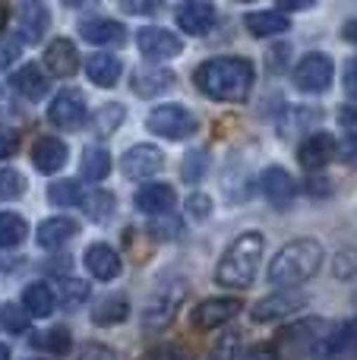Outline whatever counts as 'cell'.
<instances>
[{"mask_svg": "<svg viewBox=\"0 0 357 360\" xmlns=\"http://www.w3.org/2000/svg\"><path fill=\"white\" fill-rule=\"evenodd\" d=\"M332 57L329 54H307L297 60V67L291 70V82H294L301 92H310V95H320L332 86Z\"/></svg>", "mask_w": 357, "mask_h": 360, "instance_id": "5", "label": "cell"}, {"mask_svg": "<svg viewBox=\"0 0 357 360\" xmlns=\"http://www.w3.org/2000/svg\"><path fill=\"white\" fill-rule=\"evenodd\" d=\"M247 29L259 38H269V35H282V32L291 29V19L278 10H259V13H247Z\"/></svg>", "mask_w": 357, "mask_h": 360, "instance_id": "27", "label": "cell"}, {"mask_svg": "<svg viewBox=\"0 0 357 360\" xmlns=\"http://www.w3.org/2000/svg\"><path fill=\"white\" fill-rule=\"evenodd\" d=\"M152 360H193V354H190L183 345H164V348L155 351Z\"/></svg>", "mask_w": 357, "mask_h": 360, "instance_id": "46", "label": "cell"}, {"mask_svg": "<svg viewBox=\"0 0 357 360\" xmlns=\"http://www.w3.org/2000/svg\"><path fill=\"white\" fill-rule=\"evenodd\" d=\"M323 335H326V323H323V319H301V323L282 329V338H278V342L291 345L294 351H304V348L313 351L316 345L323 342Z\"/></svg>", "mask_w": 357, "mask_h": 360, "instance_id": "20", "label": "cell"}, {"mask_svg": "<svg viewBox=\"0 0 357 360\" xmlns=\"http://www.w3.org/2000/svg\"><path fill=\"white\" fill-rule=\"evenodd\" d=\"M124 117H126L124 105H105L98 114H95V133H98V136H111Z\"/></svg>", "mask_w": 357, "mask_h": 360, "instance_id": "38", "label": "cell"}, {"mask_svg": "<svg viewBox=\"0 0 357 360\" xmlns=\"http://www.w3.org/2000/svg\"><path fill=\"white\" fill-rule=\"evenodd\" d=\"M79 171H82V177H86V180L98 184V180H105L108 174H111V155H108L105 149H98V146H92V149L82 152Z\"/></svg>", "mask_w": 357, "mask_h": 360, "instance_id": "32", "label": "cell"}, {"mask_svg": "<svg viewBox=\"0 0 357 360\" xmlns=\"http://www.w3.org/2000/svg\"><path fill=\"white\" fill-rule=\"evenodd\" d=\"M263 250H266L263 234H257V231L240 234L238 240L225 250V256H221L219 269H215V281H219L221 288H234V291L250 288L259 272V262H263Z\"/></svg>", "mask_w": 357, "mask_h": 360, "instance_id": "3", "label": "cell"}, {"mask_svg": "<svg viewBox=\"0 0 357 360\" xmlns=\"http://www.w3.org/2000/svg\"><path fill=\"white\" fill-rule=\"evenodd\" d=\"M10 86L16 89L22 98L38 101V98H44V95H48L51 79H48V73H41V67H35V63H25L22 70H16V73L10 76Z\"/></svg>", "mask_w": 357, "mask_h": 360, "instance_id": "23", "label": "cell"}, {"mask_svg": "<svg viewBox=\"0 0 357 360\" xmlns=\"http://www.w3.org/2000/svg\"><path fill=\"white\" fill-rule=\"evenodd\" d=\"M86 202H82V209H86V215L92 218V221H105V218H111L114 212V196L105 190H95L89 193V196H82Z\"/></svg>", "mask_w": 357, "mask_h": 360, "instance_id": "35", "label": "cell"}, {"mask_svg": "<svg viewBox=\"0 0 357 360\" xmlns=\"http://www.w3.org/2000/svg\"><path fill=\"white\" fill-rule=\"evenodd\" d=\"M323 269V247L310 237H301V240L285 243L275 253V259L269 262V278L272 288H282V291H297V285L310 281L316 272Z\"/></svg>", "mask_w": 357, "mask_h": 360, "instance_id": "2", "label": "cell"}, {"mask_svg": "<svg viewBox=\"0 0 357 360\" xmlns=\"http://www.w3.org/2000/svg\"><path fill=\"white\" fill-rule=\"evenodd\" d=\"M339 155L345 158V162H348V158L354 162V158H357V133H348V136L342 139V152H339Z\"/></svg>", "mask_w": 357, "mask_h": 360, "instance_id": "51", "label": "cell"}, {"mask_svg": "<svg viewBox=\"0 0 357 360\" xmlns=\"http://www.w3.org/2000/svg\"><path fill=\"white\" fill-rule=\"evenodd\" d=\"M120 60L114 54H92L86 60V76L95 82V86H101V89H111V86H117V79H120Z\"/></svg>", "mask_w": 357, "mask_h": 360, "instance_id": "26", "label": "cell"}, {"mask_svg": "<svg viewBox=\"0 0 357 360\" xmlns=\"http://www.w3.org/2000/svg\"><path fill=\"white\" fill-rule=\"evenodd\" d=\"M342 38H345V41H351V44H357V19H348V22L342 25Z\"/></svg>", "mask_w": 357, "mask_h": 360, "instance_id": "52", "label": "cell"}, {"mask_svg": "<svg viewBox=\"0 0 357 360\" xmlns=\"http://www.w3.org/2000/svg\"><path fill=\"white\" fill-rule=\"evenodd\" d=\"M307 193H313V196H329V193H332V180L323 177V174H310Z\"/></svg>", "mask_w": 357, "mask_h": 360, "instance_id": "47", "label": "cell"}, {"mask_svg": "<svg viewBox=\"0 0 357 360\" xmlns=\"http://www.w3.org/2000/svg\"><path fill=\"white\" fill-rule=\"evenodd\" d=\"M48 199L54 205H76L82 199V190L76 180H54V184L48 186Z\"/></svg>", "mask_w": 357, "mask_h": 360, "instance_id": "37", "label": "cell"}, {"mask_svg": "<svg viewBox=\"0 0 357 360\" xmlns=\"http://www.w3.org/2000/svg\"><path fill=\"white\" fill-rule=\"evenodd\" d=\"M79 35L86 38L89 44H124L126 29H124V22H114V19L95 16V19H82V22H79Z\"/></svg>", "mask_w": 357, "mask_h": 360, "instance_id": "21", "label": "cell"}, {"mask_svg": "<svg viewBox=\"0 0 357 360\" xmlns=\"http://www.w3.org/2000/svg\"><path fill=\"white\" fill-rule=\"evenodd\" d=\"M67 158H70L67 143H60V139H54V136H41L32 146V165H35V171H41V174L60 171L63 165H67Z\"/></svg>", "mask_w": 357, "mask_h": 360, "instance_id": "14", "label": "cell"}, {"mask_svg": "<svg viewBox=\"0 0 357 360\" xmlns=\"http://www.w3.org/2000/svg\"><path fill=\"white\" fill-rule=\"evenodd\" d=\"M48 120L57 130H79L86 124V101L76 89H63L48 105Z\"/></svg>", "mask_w": 357, "mask_h": 360, "instance_id": "8", "label": "cell"}, {"mask_svg": "<svg viewBox=\"0 0 357 360\" xmlns=\"http://www.w3.org/2000/svg\"><path fill=\"white\" fill-rule=\"evenodd\" d=\"M240 360H278V348L275 345H253L250 351H244V357Z\"/></svg>", "mask_w": 357, "mask_h": 360, "instance_id": "45", "label": "cell"}, {"mask_svg": "<svg viewBox=\"0 0 357 360\" xmlns=\"http://www.w3.org/2000/svg\"><path fill=\"white\" fill-rule=\"evenodd\" d=\"M339 124L345 127L348 133H357V108L354 105H342L339 108Z\"/></svg>", "mask_w": 357, "mask_h": 360, "instance_id": "48", "label": "cell"}, {"mask_svg": "<svg viewBox=\"0 0 357 360\" xmlns=\"http://www.w3.org/2000/svg\"><path fill=\"white\" fill-rule=\"evenodd\" d=\"M76 231H79V224L73 218H44L35 231V240L44 250H54V247H63L70 237H76Z\"/></svg>", "mask_w": 357, "mask_h": 360, "instance_id": "25", "label": "cell"}, {"mask_svg": "<svg viewBox=\"0 0 357 360\" xmlns=\"http://www.w3.org/2000/svg\"><path fill=\"white\" fill-rule=\"evenodd\" d=\"M335 155H339V143H335L329 133H313V136H307L301 143V149H297V162L307 171H323Z\"/></svg>", "mask_w": 357, "mask_h": 360, "instance_id": "12", "label": "cell"}, {"mask_svg": "<svg viewBox=\"0 0 357 360\" xmlns=\"http://www.w3.org/2000/svg\"><path fill=\"white\" fill-rule=\"evenodd\" d=\"M145 127L162 139H187L193 136L200 124H196V117L183 105H158L145 117Z\"/></svg>", "mask_w": 357, "mask_h": 360, "instance_id": "4", "label": "cell"}, {"mask_svg": "<svg viewBox=\"0 0 357 360\" xmlns=\"http://www.w3.org/2000/svg\"><path fill=\"white\" fill-rule=\"evenodd\" d=\"M22 307L29 310V316L44 319V316H51V313H54L57 297H54V291H51L44 281H32V285L22 291Z\"/></svg>", "mask_w": 357, "mask_h": 360, "instance_id": "28", "label": "cell"}, {"mask_svg": "<svg viewBox=\"0 0 357 360\" xmlns=\"http://www.w3.org/2000/svg\"><path fill=\"white\" fill-rule=\"evenodd\" d=\"M183 294H187V285H183V281L164 285L162 291L152 294V300L145 304V310H143V326L145 329H162V326H168L171 319H174L177 307H181Z\"/></svg>", "mask_w": 357, "mask_h": 360, "instance_id": "6", "label": "cell"}, {"mask_svg": "<svg viewBox=\"0 0 357 360\" xmlns=\"http://www.w3.org/2000/svg\"><path fill=\"white\" fill-rule=\"evenodd\" d=\"M126 13H143V16H149V13H155L158 6L155 4H124Z\"/></svg>", "mask_w": 357, "mask_h": 360, "instance_id": "53", "label": "cell"}, {"mask_svg": "<svg viewBox=\"0 0 357 360\" xmlns=\"http://www.w3.org/2000/svg\"><path fill=\"white\" fill-rule=\"evenodd\" d=\"M240 300L238 297H209L202 304H196V310L190 313V323L196 329H215V326H225L228 319H234L240 313Z\"/></svg>", "mask_w": 357, "mask_h": 360, "instance_id": "11", "label": "cell"}, {"mask_svg": "<svg viewBox=\"0 0 357 360\" xmlns=\"http://www.w3.org/2000/svg\"><path fill=\"white\" fill-rule=\"evenodd\" d=\"M6 16H10V10H6V6H4V4H0V25H4V22H6Z\"/></svg>", "mask_w": 357, "mask_h": 360, "instance_id": "54", "label": "cell"}, {"mask_svg": "<svg viewBox=\"0 0 357 360\" xmlns=\"http://www.w3.org/2000/svg\"><path fill=\"white\" fill-rule=\"evenodd\" d=\"M253 79L257 73L247 57H212L193 73L196 89L212 101H247Z\"/></svg>", "mask_w": 357, "mask_h": 360, "instance_id": "1", "label": "cell"}, {"mask_svg": "<svg viewBox=\"0 0 357 360\" xmlns=\"http://www.w3.org/2000/svg\"><path fill=\"white\" fill-rule=\"evenodd\" d=\"M0 360H10V348L6 345H0Z\"/></svg>", "mask_w": 357, "mask_h": 360, "instance_id": "55", "label": "cell"}, {"mask_svg": "<svg viewBox=\"0 0 357 360\" xmlns=\"http://www.w3.org/2000/svg\"><path fill=\"white\" fill-rule=\"evenodd\" d=\"M304 304H307V297L301 291H275L269 297L257 300L250 316H253V323H278V319L294 316Z\"/></svg>", "mask_w": 357, "mask_h": 360, "instance_id": "7", "label": "cell"}, {"mask_svg": "<svg viewBox=\"0 0 357 360\" xmlns=\"http://www.w3.org/2000/svg\"><path fill=\"white\" fill-rule=\"evenodd\" d=\"M345 92H348V98L357 101V60H351L345 70Z\"/></svg>", "mask_w": 357, "mask_h": 360, "instance_id": "50", "label": "cell"}, {"mask_svg": "<svg viewBox=\"0 0 357 360\" xmlns=\"http://www.w3.org/2000/svg\"><path fill=\"white\" fill-rule=\"evenodd\" d=\"M22 48H19V38H10V35H0V70H10L13 63L19 60Z\"/></svg>", "mask_w": 357, "mask_h": 360, "instance_id": "41", "label": "cell"}, {"mask_svg": "<svg viewBox=\"0 0 357 360\" xmlns=\"http://www.w3.org/2000/svg\"><path fill=\"white\" fill-rule=\"evenodd\" d=\"M19 149V133L10 130V127H0V162L4 158H13Z\"/></svg>", "mask_w": 357, "mask_h": 360, "instance_id": "44", "label": "cell"}, {"mask_svg": "<svg viewBox=\"0 0 357 360\" xmlns=\"http://www.w3.org/2000/svg\"><path fill=\"white\" fill-rule=\"evenodd\" d=\"M136 209L145 212V215H164V212L174 209L177 196H174V186L168 184H145L143 190L136 193Z\"/></svg>", "mask_w": 357, "mask_h": 360, "instance_id": "22", "label": "cell"}, {"mask_svg": "<svg viewBox=\"0 0 357 360\" xmlns=\"http://www.w3.org/2000/svg\"><path fill=\"white\" fill-rule=\"evenodd\" d=\"M79 360H114V351L105 348V345H89Z\"/></svg>", "mask_w": 357, "mask_h": 360, "instance_id": "49", "label": "cell"}, {"mask_svg": "<svg viewBox=\"0 0 357 360\" xmlns=\"http://www.w3.org/2000/svg\"><path fill=\"white\" fill-rule=\"evenodd\" d=\"M86 297H89V285H86V281H76V278H63L60 281V300H63V307H67V310L79 307Z\"/></svg>", "mask_w": 357, "mask_h": 360, "instance_id": "39", "label": "cell"}, {"mask_svg": "<svg viewBox=\"0 0 357 360\" xmlns=\"http://www.w3.org/2000/svg\"><path fill=\"white\" fill-rule=\"evenodd\" d=\"M29 237V224L16 212H0V250H13Z\"/></svg>", "mask_w": 357, "mask_h": 360, "instance_id": "30", "label": "cell"}, {"mask_svg": "<svg viewBox=\"0 0 357 360\" xmlns=\"http://www.w3.org/2000/svg\"><path fill=\"white\" fill-rule=\"evenodd\" d=\"M320 120V111H310V108H297V111H288V117H282V136L291 139L294 133H304Z\"/></svg>", "mask_w": 357, "mask_h": 360, "instance_id": "34", "label": "cell"}, {"mask_svg": "<svg viewBox=\"0 0 357 360\" xmlns=\"http://www.w3.org/2000/svg\"><path fill=\"white\" fill-rule=\"evenodd\" d=\"M25 193V177L19 171H0V202L4 199H16Z\"/></svg>", "mask_w": 357, "mask_h": 360, "instance_id": "40", "label": "cell"}, {"mask_svg": "<svg viewBox=\"0 0 357 360\" xmlns=\"http://www.w3.org/2000/svg\"><path fill=\"white\" fill-rule=\"evenodd\" d=\"M48 6L44 4H22L19 6V16H16V29H19V41H41L44 32H48Z\"/></svg>", "mask_w": 357, "mask_h": 360, "instance_id": "15", "label": "cell"}, {"mask_svg": "<svg viewBox=\"0 0 357 360\" xmlns=\"http://www.w3.org/2000/svg\"><path fill=\"white\" fill-rule=\"evenodd\" d=\"M44 67L54 76H73L79 70V51H76V44L70 38L51 41L48 51H44Z\"/></svg>", "mask_w": 357, "mask_h": 360, "instance_id": "18", "label": "cell"}, {"mask_svg": "<svg viewBox=\"0 0 357 360\" xmlns=\"http://www.w3.org/2000/svg\"><path fill=\"white\" fill-rule=\"evenodd\" d=\"M187 215L196 218V221L209 218L212 215V199H209L206 193H193V196H187Z\"/></svg>", "mask_w": 357, "mask_h": 360, "instance_id": "42", "label": "cell"}, {"mask_svg": "<svg viewBox=\"0 0 357 360\" xmlns=\"http://www.w3.org/2000/svg\"><path fill=\"white\" fill-rule=\"evenodd\" d=\"M86 269L98 281H114L120 275V269H124V262H120L117 250H111L108 243H92L86 250Z\"/></svg>", "mask_w": 357, "mask_h": 360, "instance_id": "17", "label": "cell"}, {"mask_svg": "<svg viewBox=\"0 0 357 360\" xmlns=\"http://www.w3.org/2000/svg\"><path fill=\"white\" fill-rule=\"evenodd\" d=\"M209 360H238V335H225L219 345L212 348Z\"/></svg>", "mask_w": 357, "mask_h": 360, "instance_id": "43", "label": "cell"}, {"mask_svg": "<svg viewBox=\"0 0 357 360\" xmlns=\"http://www.w3.org/2000/svg\"><path fill=\"white\" fill-rule=\"evenodd\" d=\"M206 174H209V152L206 149L187 152V158H183V168H181V177L187 180V184H200Z\"/></svg>", "mask_w": 357, "mask_h": 360, "instance_id": "36", "label": "cell"}, {"mask_svg": "<svg viewBox=\"0 0 357 360\" xmlns=\"http://www.w3.org/2000/svg\"><path fill=\"white\" fill-rule=\"evenodd\" d=\"M354 345H357V319H351V323H342L339 329L326 332V335H323V342L313 348V357L316 360L335 357V354H342V351L354 348Z\"/></svg>", "mask_w": 357, "mask_h": 360, "instance_id": "24", "label": "cell"}, {"mask_svg": "<svg viewBox=\"0 0 357 360\" xmlns=\"http://www.w3.org/2000/svg\"><path fill=\"white\" fill-rule=\"evenodd\" d=\"M259 186H263V196L269 199L275 209H288V205L294 202V196H297L294 177H291L285 168H278V165H272V168L263 171V180H259Z\"/></svg>", "mask_w": 357, "mask_h": 360, "instance_id": "13", "label": "cell"}, {"mask_svg": "<svg viewBox=\"0 0 357 360\" xmlns=\"http://www.w3.org/2000/svg\"><path fill=\"white\" fill-rule=\"evenodd\" d=\"M136 44H139V51H143V57H149V60H171V57H177L183 51L181 38L168 29H158V25L139 29Z\"/></svg>", "mask_w": 357, "mask_h": 360, "instance_id": "10", "label": "cell"}, {"mask_svg": "<svg viewBox=\"0 0 357 360\" xmlns=\"http://www.w3.org/2000/svg\"><path fill=\"white\" fill-rule=\"evenodd\" d=\"M130 86L139 98H155V95L168 92V89L174 86V73L164 67H139L136 73H133Z\"/></svg>", "mask_w": 357, "mask_h": 360, "instance_id": "19", "label": "cell"}, {"mask_svg": "<svg viewBox=\"0 0 357 360\" xmlns=\"http://www.w3.org/2000/svg\"><path fill=\"white\" fill-rule=\"evenodd\" d=\"M162 165H164L162 149H155L152 143L130 146V149L124 152V158H120V171H124L130 180H143V177L158 174V171H162Z\"/></svg>", "mask_w": 357, "mask_h": 360, "instance_id": "9", "label": "cell"}, {"mask_svg": "<svg viewBox=\"0 0 357 360\" xmlns=\"http://www.w3.org/2000/svg\"><path fill=\"white\" fill-rule=\"evenodd\" d=\"M29 323H32V316H29V310H25L22 304L0 307V326H4L10 335H22V332L29 329Z\"/></svg>", "mask_w": 357, "mask_h": 360, "instance_id": "33", "label": "cell"}, {"mask_svg": "<svg viewBox=\"0 0 357 360\" xmlns=\"http://www.w3.org/2000/svg\"><path fill=\"white\" fill-rule=\"evenodd\" d=\"M70 345H73V335H70L63 326H51V329L38 332V335H32V348L38 351H51V354H67Z\"/></svg>", "mask_w": 357, "mask_h": 360, "instance_id": "31", "label": "cell"}, {"mask_svg": "<svg viewBox=\"0 0 357 360\" xmlns=\"http://www.w3.org/2000/svg\"><path fill=\"white\" fill-rule=\"evenodd\" d=\"M130 316V304L126 297H105L92 307V323L95 326H117Z\"/></svg>", "mask_w": 357, "mask_h": 360, "instance_id": "29", "label": "cell"}, {"mask_svg": "<svg viewBox=\"0 0 357 360\" xmlns=\"http://www.w3.org/2000/svg\"><path fill=\"white\" fill-rule=\"evenodd\" d=\"M177 25H181L187 35H209L215 25V6L212 4H202V0H196V4H183L181 10H177Z\"/></svg>", "mask_w": 357, "mask_h": 360, "instance_id": "16", "label": "cell"}]
</instances>
